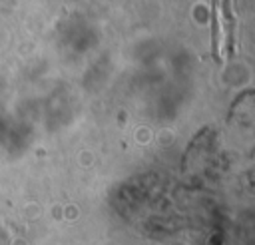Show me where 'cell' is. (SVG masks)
<instances>
[{"instance_id":"obj_1","label":"cell","mask_w":255,"mask_h":245,"mask_svg":"<svg viewBox=\"0 0 255 245\" xmlns=\"http://www.w3.org/2000/svg\"><path fill=\"white\" fill-rule=\"evenodd\" d=\"M219 8H221V12H223L225 52H227V56H231V54H233V44H235V16H233L231 0H219Z\"/></svg>"},{"instance_id":"obj_2","label":"cell","mask_w":255,"mask_h":245,"mask_svg":"<svg viewBox=\"0 0 255 245\" xmlns=\"http://www.w3.org/2000/svg\"><path fill=\"white\" fill-rule=\"evenodd\" d=\"M221 50V28H219V0H211V56L219 62Z\"/></svg>"}]
</instances>
